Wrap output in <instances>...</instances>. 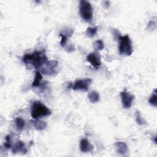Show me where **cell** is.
Wrapping results in <instances>:
<instances>
[{"label": "cell", "mask_w": 157, "mask_h": 157, "mask_svg": "<svg viewBox=\"0 0 157 157\" xmlns=\"http://www.w3.org/2000/svg\"><path fill=\"white\" fill-rule=\"evenodd\" d=\"M22 59L25 63L31 64L36 69L41 68L47 61L44 51H35L25 54Z\"/></svg>", "instance_id": "cell-1"}, {"label": "cell", "mask_w": 157, "mask_h": 157, "mask_svg": "<svg viewBox=\"0 0 157 157\" xmlns=\"http://www.w3.org/2000/svg\"><path fill=\"white\" fill-rule=\"evenodd\" d=\"M52 114L51 110L44 104L39 101L33 102L31 109V115L34 120L49 116Z\"/></svg>", "instance_id": "cell-2"}, {"label": "cell", "mask_w": 157, "mask_h": 157, "mask_svg": "<svg viewBox=\"0 0 157 157\" xmlns=\"http://www.w3.org/2000/svg\"><path fill=\"white\" fill-rule=\"evenodd\" d=\"M119 40L118 50L121 55H125L129 56L132 53V46L131 40L129 36L125 35L124 36H120L118 39Z\"/></svg>", "instance_id": "cell-3"}, {"label": "cell", "mask_w": 157, "mask_h": 157, "mask_svg": "<svg viewBox=\"0 0 157 157\" xmlns=\"http://www.w3.org/2000/svg\"><path fill=\"white\" fill-rule=\"evenodd\" d=\"M79 12L82 18L86 21L90 22L93 19V8L90 2L82 0L79 3Z\"/></svg>", "instance_id": "cell-4"}, {"label": "cell", "mask_w": 157, "mask_h": 157, "mask_svg": "<svg viewBox=\"0 0 157 157\" xmlns=\"http://www.w3.org/2000/svg\"><path fill=\"white\" fill-rule=\"evenodd\" d=\"M92 79L90 78H86L83 79L77 80L73 84L72 89L73 90H78L86 91L90 85L92 83Z\"/></svg>", "instance_id": "cell-5"}, {"label": "cell", "mask_w": 157, "mask_h": 157, "mask_svg": "<svg viewBox=\"0 0 157 157\" xmlns=\"http://www.w3.org/2000/svg\"><path fill=\"white\" fill-rule=\"evenodd\" d=\"M120 97L123 107L124 109H129L134 99V95L128 91H123L120 93Z\"/></svg>", "instance_id": "cell-6"}, {"label": "cell", "mask_w": 157, "mask_h": 157, "mask_svg": "<svg viewBox=\"0 0 157 157\" xmlns=\"http://www.w3.org/2000/svg\"><path fill=\"white\" fill-rule=\"evenodd\" d=\"M58 61H47L45 64L41 67L40 72L47 75L53 74L55 73V69L58 66Z\"/></svg>", "instance_id": "cell-7"}, {"label": "cell", "mask_w": 157, "mask_h": 157, "mask_svg": "<svg viewBox=\"0 0 157 157\" xmlns=\"http://www.w3.org/2000/svg\"><path fill=\"white\" fill-rule=\"evenodd\" d=\"M86 60L94 67L98 68L101 65V55L98 52L90 53L86 56Z\"/></svg>", "instance_id": "cell-8"}, {"label": "cell", "mask_w": 157, "mask_h": 157, "mask_svg": "<svg viewBox=\"0 0 157 157\" xmlns=\"http://www.w3.org/2000/svg\"><path fill=\"white\" fill-rule=\"evenodd\" d=\"M94 147L86 139H82L80 142V150L81 151L86 153L93 150Z\"/></svg>", "instance_id": "cell-9"}, {"label": "cell", "mask_w": 157, "mask_h": 157, "mask_svg": "<svg viewBox=\"0 0 157 157\" xmlns=\"http://www.w3.org/2000/svg\"><path fill=\"white\" fill-rule=\"evenodd\" d=\"M12 152L14 153H20V152L25 153L27 151L25 144L21 140H18L15 144V145L12 147Z\"/></svg>", "instance_id": "cell-10"}, {"label": "cell", "mask_w": 157, "mask_h": 157, "mask_svg": "<svg viewBox=\"0 0 157 157\" xmlns=\"http://www.w3.org/2000/svg\"><path fill=\"white\" fill-rule=\"evenodd\" d=\"M115 147L117 151L121 155H124L128 151V146L123 142H116L115 143Z\"/></svg>", "instance_id": "cell-11"}, {"label": "cell", "mask_w": 157, "mask_h": 157, "mask_svg": "<svg viewBox=\"0 0 157 157\" xmlns=\"http://www.w3.org/2000/svg\"><path fill=\"white\" fill-rule=\"evenodd\" d=\"M42 80V75L40 71H36L34 79L32 83L33 87H38L40 86L41 81Z\"/></svg>", "instance_id": "cell-12"}, {"label": "cell", "mask_w": 157, "mask_h": 157, "mask_svg": "<svg viewBox=\"0 0 157 157\" xmlns=\"http://www.w3.org/2000/svg\"><path fill=\"white\" fill-rule=\"evenodd\" d=\"M15 124L17 130L21 131L25 126V121L21 117H17L15 120Z\"/></svg>", "instance_id": "cell-13"}, {"label": "cell", "mask_w": 157, "mask_h": 157, "mask_svg": "<svg viewBox=\"0 0 157 157\" xmlns=\"http://www.w3.org/2000/svg\"><path fill=\"white\" fill-rule=\"evenodd\" d=\"M33 125L35 129L37 131H42L47 126V124L45 122L38 119H36L34 121H33Z\"/></svg>", "instance_id": "cell-14"}, {"label": "cell", "mask_w": 157, "mask_h": 157, "mask_svg": "<svg viewBox=\"0 0 157 157\" xmlns=\"http://www.w3.org/2000/svg\"><path fill=\"white\" fill-rule=\"evenodd\" d=\"M73 33V31H71V32H68V31H66V32H64V33H60V37H61V41H60V44L61 45V46L63 47H64L66 44V42H67V38H68V36H71L72 34Z\"/></svg>", "instance_id": "cell-15"}, {"label": "cell", "mask_w": 157, "mask_h": 157, "mask_svg": "<svg viewBox=\"0 0 157 157\" xmlns=\"http://www.w3.org/2000/svg\"><path fill=\"white\" fill-rule=\"evenodd\" d=\"M88 99L91 103H96L99 101V94L96 91H91L88 94Z\"/></svg>", "instance_id": "cell-16"}, {"label": "cell", "mask_w": 157, "mask_h": 157, "mask_svg": "<svg viewBox=\"0 0 157 157\" xmlns=\"http://www.w3.org/2000/svg\"><path fill=\"white\" fill-rule=\"evenodd\" d=\"M93 47L94 49L96 50V52L102 50L104 47V42L102 40H96L93 42Z\"/></svg>", "instance_id": "cell-17"}, {"label": "cell", "mask_w": 157, "mask_h": 157, "mask_svg": "<svg viewBox=\"0 0 157 157\" xmlns=\"http://www.w3.org/2000/svg\"><path fill=\"white\" fill-rule=\"evenodd\" d=\"M98 31L97 26L94 27H88L86 30V34L89 37H93L95 36Z\"/></svg>", "instance_id": "cell-18"}, {"label": "cell", "mask_w": 157, "mask_h": 157, "mask_svg": "<svg viewBox=\"0 0 157 157\" xmlns=\"http://www.w3.org/2000/svg\"><path fill=\"white\" fill-rule=\"evenodd\" d=\"M148 102L153 107H156L157 105V95H156V90H154V93L150 96L148 99Z\"/></svg>", "instance_id": "cell-19"}, {"label": "cell", "mask_w": 157, "mask_h": 157, "mask_svg": "<svg viewBox=\"0 0 157 157\" xmlns=\"http://www.w3.org/2000/svg\"><path fill=\"white\" fill-rule=\"evenodd\" d=\"M136 120L137 123H138L140 125H143L146 124L145 121L144 120V118L142 117L141 115L139 112H136Z\"/></svg>", "instance_id": "cell-20"}, {"label": "cell", "mask_w": 157, "mask_h": 157, "mask_svg": "<svg viewBox=\"0 0 157 157\" xmlns=\"http://www.w3.org/2000/svg\"><path fill=\"white\" fill-rule=\"evenodd\" d=\"M4 147L6 148H9L11 147V136L8 135L6 137V142L4 144Z\"/></svg>", "instance_id": "cell-21"}]
</instances>
